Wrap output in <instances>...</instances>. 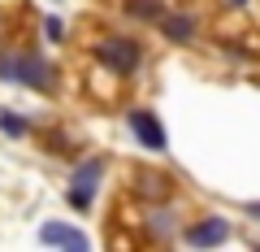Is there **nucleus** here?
Here are the masks:
<instances>
[{"instance_id": "1", "label": "nucleus", "mask_w": 260, "mask_h": 252, "mask_svg": "<svg viewBox=\"0 0 260 252\" xmlns=\"http://www.w3.org/2000/svg\"><path fill=\"white\" fill-rule=\"evenodd\" d=\"M0 78L5 83H22V87H39V92L56 87V70L39 52H0Z\"/></svg>"}, {"instance_id": "2", "label": "nucleus", "mask_w": 260, "mask_h": 252, "mask_svg": "<svg viewBox=\"0 0 260 252\" xmlns=\"http://www.w3.org/2000/svg\"><path fill=\"white\" fill-rule=\"evenodd\" d=\"M95 57H100V66H109L113 74H135L139 70V61H143V48L135 44V39H126V35H109V39H100L95 44Z\"/></svg>"}, {"instance_id": "3", "label": "nucleus", "mask_w": 260, "mask_h": 252, "mask_svg": "<svg viewBox=\"0 0 260 252\" xmlns=\"http://www.w3.org/2000/svg\"><path fill=\"white\" fill-rule=\"evenodd\" d=\"M104 178V157H87L74 165V178H70V205L74 209H87L95 196V187H100Z\"/></svg>"}, {"instance_id": "4", "label": "nucleus", "mask_w": 260, "mask_h": 252, "mask_svg": "<svg viewBox=\"0 0 260 252\" xmlns=\"http://www.w3.org/2000/svg\"><path fill=\"white\" fill-rule=\"evenodd\" d=\"M126 122H130V131H135V139L148 152H165L169 148V135H165V126H160V118L152 109H130Z\"/></svg>"}, {"instance_id": "5", "label": "nucleus", "mask_w": 260, "mask_h": 252, "mask_svg": "<svg viewBox=\"0 0 260 252\" xmlns=\"http://www.w3.org/2000/svg\"><path fill=\"white\" fill-rule=\"evenodd\" d=\"M182 239L191 243V248H217V243L230 239V222L225 217H204V222H191L182 231Z\"/></svg>"}, {"instance_id": "6", "label": "nucleus", "mask_w": 260, "mask_h": 252, "mask_svg": "<svg viewBox=\"0 0 260 252\" xmlns=\"http://www.w3.org/2000/svg\"><path fill=\"white\" fill-rule=\"evenodd\" d=\"M156 22H160V35H165L169 44H191V39L200 35V22L186 9H169V13H160Z\"/></svg>"}, {"instance_id": "7", "label": "nucleus", "mask_w": 260, "mask_h": 252, "mask_svg": "<svg viewBox=\"0 0 260 252\" xmlns=\"http://www.w3.org/2000/svg\"><path fill=\"white\" fill-rule=\"evenodd\" d=\"M39 243H48V248H70V252H87L91 248V239H87L83 231H74V226H65V222L39 226Z\"/></svg>"}, {"instance_id": "8", "label": "nucleus", "mask_w": 260, "mask_h": 252, "mask_svg": "<svg viewBox=\"0 0 260 252\" xmlns=\"http://www.w3.org/2000/svg\"><path fill=\"white\" fill-rule=\"evenodd\" d=\"M139 196H152V200H169V178L165 174H139Z\"/></svg>"}, {"instance_id": "9", "label": "nucleus", "mask_w": 260, "mask_h": 252, "mask_svg": "<svg viewBox=\"0 0 260 252\" xmlns=\"http://www.w3.org/2000/svg\"><path fill=\"white\" fill-rule=\"evenodd\" d=\"M126 13L130 18H143V22H156L165 13V5L160 0H126Z\"/></svg>"}, {"instance_id": "10", "label": "nucleus", "mask_w": 260, "mask_h": 252, "mask_svg": "<svg viewBox=\"0 0 260 252\" xmlns=\"http://www.w3.org/2000/svg\"><path fill=\"white\" fill-rule=\"evenodd\" d=\"M0 131L9 135V139H22V135H26V122H22L13 109H0Z\"/></svg>"}, {"instance_id": "11", "label": "nucleus", "mask_w": 260, "mask_h": 252, "mask_svg": "<svg viewBox=\"0 0 260 252\" xmlns=\"http://www.w3.org/2000/svg\"><path fill=\"white\" fill-rule=\"evenodd\" d=\"M148 226H152V235H156V239H160V235H169V231H174V222H169V209H156Z\"/></svg>"}, {"instance_id": "12", "label": "nucleus", "mask_w": 260, "mask_h": 252, "mask_svg": "<svg viewBox=\"0 0 260 252\" xmlns=\"http://www.w3.org/2000/svg\"><path fill=\"white\" fill-rule=\"evenodd\" d=\"M44 31H48V39H52V44H56V39L65 35V26H61V18H48V22H44Z\"/></svg>"}, {"instance_id": "13", "label": "nucleus", "mask_w": 260, "mask_h": 252, "mask_svg": "<svg viewBox=\"0 0 260 252\" xmlns=\"http://www.w3.org/2000/svg\"><path fill=\"white\" fill-rule=\"evenodd\" d=\"M247 217H260V200H251V205H247Z\"/></svg>"}, {"instance_id": "14", "label": "nucleus", "mask_w": 260, "mask_h": 252, "mask_svg": "<svg viewBox=\"0 0 260 252\" xmlns=\"http://www.w3.org/2000/svg\"><path fill=\"white\" fill-rule=\"evenodd\" d=\"M230 5H247V0H230Z\"/></svg>"}]
</instances>
